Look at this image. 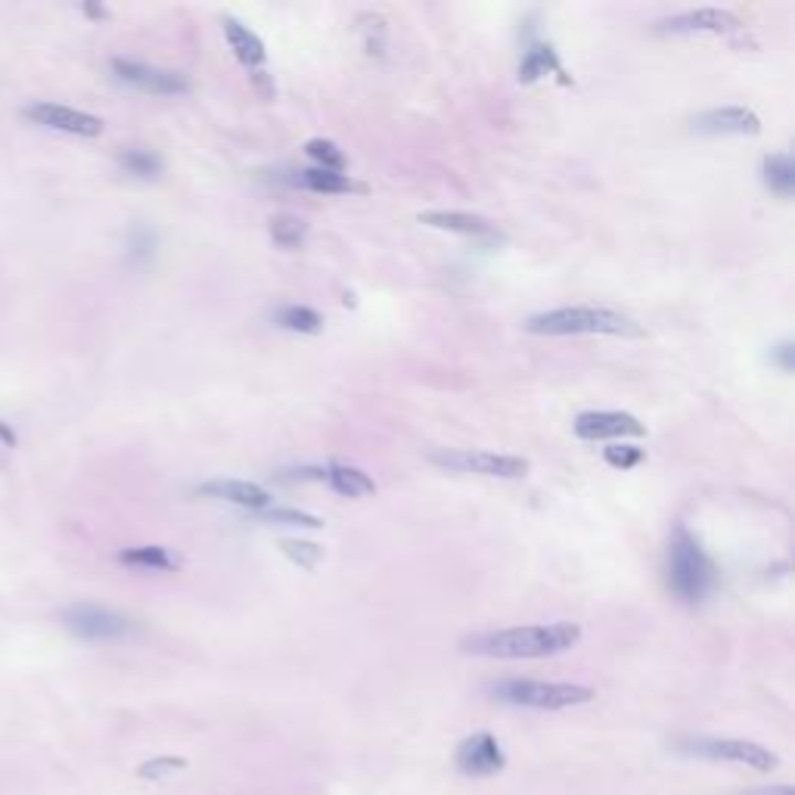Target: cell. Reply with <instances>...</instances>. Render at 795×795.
<instances>
[{
  "mask_svg": "<svg viewBox=\"0 0 795 795\" xmlns=\"http://www.w3.org/2000/svg\"><path fill=\"white\" fill-rule=\"evenodd\" d=\"M581 640L575 622H550V625H522L476 634L464 644L466 653L488 656V659H544L565 653Z\"/></svg>",
  "mask_w": 795,
  "mask_h": 795,
  "instance_id": "6da1fadb",
  "label": "cell"
},
{
  "mask_svg": "<svg viewBox=\"0 0 795 795\" xmlns=\"http://www.w3.org/2000/svg\"><path fill=\"white\" fill-rule=\"evenodd\" d=\"M526 330L538 336H644V327L634 317L622 315L615 308H594V305H575V308H553L544 315L529 317Z\"/></svg>",
  "mask_w": 795,
  "mask_h": 795,
  "instance_id": "7a4b0ae2",
  "label": "cell"
},
{
  "mask_svg": "<svg viewBox=\"0 0 795 795\" xmlns=\"http://www.w3.org/2000/svg\"><path fill=\"white\" fill-rule=\"evenodd\" d=\"M668 584L675 596L690 606L702 603L718 584V569H714L712 556L699 547V541L687 529H678L671 550H668Z\"/></svg>",
  "mask_w": 795,
  "mask_h": 795,
  "instance_id": "3957f363",
  "label": "cell"
},
{
  "mask_svg": "<svg viewBox=\"0 0 795 795\" xmlns=\"http://www.w3.org/2000/svg\"><path fill=\"white\" fill-rule=\"evenodd\" d=\"M491 696L510 706H522V709H572V706H584L594 699V690L584 683H556V680H526L510 678L497 680L491 687Z\"/></svg>",
  "mask_w": 795,
  "mask_h": 795,
  "instance_id": "277c9868",
  "label": "cell"
},
{
  "mask_svg": "<svg viewBox=\"0 0 795 795\" xmlns=\"http://www.w3.org/2000/svg\"><path fill=\"white\" fill-rule=\"evenodd\" d=\"M432 464L454 469V473H473V476H491V479H522L529 473V460L495 454V451H435Z\"/></svg>",
  "mask_w": 795,
  "mask_h": 795,
  "instance_id": "5b68a950",
  "label": "cell"
},
{
  "mask_svg": "<svg viewBox=\"0 0 795 795\" xmlns=\"http://www.w3.org/2000/svg\"><path fill=\"white\" fill-rule=\"evenodd\" d=\"M683 749L702 755V759H712V762H733V764H749L755 771H774L780 759L759 743H749V740H718V736H696V740H683Z\"/></svg>",
  "mask_w": 795,
  "mask_h": 795,
  "instance_id": "8992f818",
  "label": "cell"
},
{
  "mask_svg": "<svg viewBox=\"0 0 795 795\" xmlns=\"http://www.w3.org/2000/svg\"><path fill=\"white\" fill-rule=\"evenodd\" d=\"M63 625L72 634H78L84 640H118L125 634H131L134 625L128 615L113 613V610H103V606H72L63 613Z\"/></svg>",
  "mask_w": 795,
  "mask_h": 795,
  "instance_id": "52a82bcc",
  "label": "cell"
},
{
  "mask_svg": "<svg viewBox=\"0 0 795 795\" xmlns=\"http://www.w3.org/2000/svg\"><path fill=\"white\" fill-rule=\"evenodd\" d=\"M507 755L491 733H473L464 743L457 745V771L466 777H495L497 771H504Z\"/></svg>",
  "mask_w": 795,
  "mask_h": 795,
  "instance_id": "ba28073f",
  "label": "cell"
},
{
  "mask_svg": "<svg viewBox=\"0 0 795 795\" xmlns=\"http://www.w3.org/2000/svg\"><path fill=\"white\" fill-rule=\"evenodd\" d=\"M25 116L50 128V131L75 134V137H99L103 134V118L82 113V109H68L60 103H34L25 109Z\"/></svg>",
  "mask_w": 795,
  "mask_h": 795,
  "instance_id": "9c48e42d",
  "label": "cell"
},
{
  "mask_svg": "<svg viewBox=\"0 0 795 795\" xmlns=\"http://www.w3.org/2000/svg\"><path fill=\"white\" fill-rule=\"evenodd\" d=\"M113 72L125 84H134L149 94H183L190 91V78L171 68H156L147 63H134V60H113Z\"/></svg>",
  "mask_w": 795,
  "mask_h": 795,
  "instance_id": "30bf717a",
  "label": "cell"
},
{
  "mask_svg": "<svg viewBox=\"0 0 795 795\" xmlns=\"http://www.w3.org/2000/svg\"><path fill=\"white\" fill-rule=\"evenodd\" d=\"M646 426L637 416L622 414V411H587L575 416V435L584 442H600V438H625V435H644Z\"/></svg>",
  "mask_w": 795,
  "mask_h": 795,
  "instance_id": "8fae6325",
  "label": "cell"
},
{
  "mask_svg": "<svg viewBox=\"0 0 795 795\" xmlns=\"http://www.w3.org/2000/svg\"><path fill=\"white\" fill-rule=\"evenodd\" d=\"M693 131L699 134H759L762 121L745 106H721V109H706L693 118Z\"/></svg>",
  "mask_w": 795,
  "mask_h": 795,
  "instance_id": "7c38bea8",
  "label": "cell"
},
{
  "mask_svg": "<svg viewBox=\"0 0 795 795\" xmlns=\"http://www.w3.org/2000/svg\"><path fill=\"white\" fill-rule=\"evenodd\" d=\"M665 32H736L740 19L728 13V10H714V7H702V10H690L662 22Z\"/></svg>",
  "mask_w": 795,
  "mask_h": 795,
  "instance_id": "4fadbf2b",
  "label": "cell"
},
{
  "mask_svg": "<svg viewBox=\"0 0 795 795\" xmlns=\"http://www.w3.org/2000/svg\"><path fill=\"white\" fill-rule=\"evenodd\" d=\"M199 491L205 497H215V500H231V504L246 507V510H265L267 504H271V495H267L262 485H252V481L240 479L205 481Z\"/></svg>",
  "mask_w": 795,
  "mask_h": 795,
  "instance_id": "5bb4252c",
  "label": "cell"
},
{
  "mask_svg": "<svg viewBox=\"0 0 795 795\" xmlns=\"http://www.w3.org/2000/svg\"><path fill=\"white\" fill-rule=\"evenodd\" d=\"M420 224H430L435 231L464 233V236H497V227L488 218L469 215V212H423Z\"/></svg>",
  "mask_w": 795,
  "mask_h": 795,
  "instance_id": "9a60e30c",
  "label": "cell"
},
{
  "mask_svg": "<svg viewBox=\"0 0 795 795\" xmlns=\"http://www.w3.org/2000/svg\"><path fill=\"white\" fill-rule=\"evenodd\" d=\"M224 34H227L231 50L236 53V60H240L243 66L255 68L267 60V50L265 44H262V38L255 32H248L246 25H240L236 19H224Z\"/></svg>",
  "mask_w": 795,
  "mask_h": 795,
  "instance_id": "2e32d148",
  "label": "cell"
},
{
  "mask_svg": "<svg viewBox=\"0 0 795 795\" xmlns=\"http://www.w3.org/2000/svg\"><path fill=\"white\" fill-rule=\"evenodd\" d=\"M301 187L315 190V193H367V183L348 178L342 171H327V168H308L298 171L296 178Z\"/></svg>",
  "mask_w": 795,
  "mask_h": 795,
  "instance_id": "e0dca14e",
  "label": "cell"
},
{
  "mask_svg": "<svg viewBox=\"0 0 795 795\" xmlns=\"http://www.w3.org/2000/svg\"><path fill=\"white\" fill-rule=\"evenodd\" d=\"M324 479L330 481L332 491H339L342 497H364L377 491V481L358 466H330V469H324Z\"/></svg>",
  "mask_w": 795,
  "mask_h": 795,
  "instance_id": "ac0fdd59",
  "label": "cell"
},
{
  "mask_svg": "<svg viewBox=\"0 0 795 795\" xmlns=\"http://www.w3.org/2000/svg\"><path fill=\"white\" fill-rule=\"evenodd\" d=\"M118 563L134 565V569H149V572H168L174 569L178 560L168 553L166 547H131L118 553Z\"/></svg>",
  "mask_w": 795,
  "mask_h": 795,
  "instance_id": "d6986e66",
  "label": "cell"
},
{
  "mask_svg": "<svg viewBox=\"0 0 795 795\" xmlns=\"http://www.w3.org/2000/svg\"><path fill=\"white\" fill-rule=\"evenodd\" d=\"M547 72L563 75V66H560V60H556V50L550 47V44H534V47L526 53L522 66H519V82H538Z\"/></svg>",
  "mask_w": 795,
  "mask_h": 795,
  "instance_id": "ffe728a7",
  "label": "cell"
},
{
  "mask_svg": "<svg viewBox=\"0 0 795 795\" xmlns=\"http://www.w3.org/2000/svg\"><path fill=\"white\" fill-rule=\"evenodd\" d=\"M764 183L780 193V197H793L795 190V166L786 152H774L764 159Z\"/></svg>",
  "mask_w": 795,
  "mask_h": 795,
  "instance_id": "44dd1931",
  "label": "cell"
},
{
  "mask_svg": "<svg viewBox=\"0 0 795 795\" xmlns=\"http://www.w3.org/2000/svg\"><path fill=\"white\" fill-rule=\"evenodd\" d=\"M118 162H121V168H125L128 174L140 178V181H152V178L162 174V159H159L152 149H125V152L118 156Z\"/></svg>",
  "mask_w": 795,
  "mask_h": 795,
  "instance_id": "7402d4cb",
  "label": "cell"
},
{
  "mask_svg": "<svg viewBox=\"0 0 795 795\" xmlns=\"http://www.w3.org/2000/svg\"><path fill=\"white\" fill-rule=\"evenodd\" d=\"M277 324L296 332H320L324 317L317 315L315 308H308V305H286L280 315H277Z\"/></svg>",
  "mask_w": 795,
  "mask_h": 795,
  "instance_id": "603a6c76",
  "label": "cell"
},
{
  "mask_svg": "<svg viewBox=\"0 0 795 795\" xmlns=\"http://www.w3.org/2000/svg\"><path fill=\"white\" fill-rule=\"evenodd\" d=\"M305 221L296 215H277L271 221V236H274V243L283 248H298L301 246V240H305Z\"/></svg>",
  "mask_w": 795,
  "mask_h": 795,
  "instance_id": "cb8c5ba5",
  "label": "cell"
},
{
  "mask_svg": "<svg viewBox=\"0 0 795 795\" xmlns=\"http://www.w3.org/2000/svg\"><path fill=\"white\" fill-rule=\"evenodd\" d=\"M305 152L315 159L317 168H327V171H342V168H346V156H342V149L336 147L332 140H320V137L308 140Z\"/></svg>",
  "mask_w": 795,
  "mask_h": 795,
  "instance_id": "d4e9b609",
  "label": "cell"
},
{
  "mask_svg": "<svg viewBox=\"0 0 795 795\" xmlns=\"http://www.w3.org/2000/svg\"><path fill=\"white\" fill-rule=\"evenodd\" d=\"M187 767V759H178V755H162V759H149L147 764H140V777L144 780H166L171 771H183Z\"/></svg>",
  "mask_w": 795,
  "mask_h": 795,
  "instance_id": "484cf974",
  "label": "cell"
},
{
  "mask_svg": "<svg viewBox=\"0 0 795 795\" xmlns=\"http://www.w3.org/2000/svg\"><path fill=\"white\" fill-rule=\"evenodd\" d=\"M640 460H644V447H634V445L606 447V464L615 466V469H634Z\"/></svg>",
  "mask_w": 795,
  "mask_h": 795,
  "instance_id": "4316f807",
  "label": "cell"
},
{
  "mask_svg": "<svg viewBox=\"0 0 795 795\" xmlns=\"http://www.w3.org/2000/svg\"><path fill=\"white\" fill-rule=\"evenodd\" d=\"M267 522H280V526H305V529H320L324 522L311 513H298V510H267L262 513Z\"/></svg>",
  "mask_w": 795,
  "mask_h": 795,
  "instance_id": "83f0119b",
  "label": "cell"
},
{
  "mask_svg": "<svg viewBox=\"0 0 795 795\" xmlns=\"http://www.w3.org/2000/svg\"><path fill=\"white\" fill-rule=\"evenodd\" d=\"M283 550H286V556H293L305 569H315L317 560H320V547L308 544V541H283Z\"/></svg>",
  "mask_w": 795,
  "mask_h": 795,
  "instance_id": "f1b7e54d",
  "label": "cell"
},
{
  "mask_svg": "<svg viewBox=\"0 0 795 795\" xmlns=\"http://www.w3.org/2000/svg\"><path fill=\"white\" fill-rule=\"evenodd\" d=\"M771 361H774L783 373H789V370H793V342H780V346L771 351Z\"/></svg>",
  "mask_w": 795,
  "mask_h": 795,
  "instance_id": "f546056e",
  "label": "cell"
},
{
  "mask_svg": "<svg viewBox=\"0 0 795 795\" xmlns=\"http://www.w3.org/2000/svg\"><path fill=\"white\" fill-rule=\"evenodd\" d=\"M0 442H3V445H7V447L17 445V432L7 430V426H3V420H0Z\"/></svg>",
  "mask_w": 795,
  "mask_h": 795,
  "instance_id": "4dcf8cb0",
  "label": "cell"
},
{
  "mask_svg": "<svg viewBox=\"0 0 795 795\" xmlns=\"http://www.w3.org/2000/svg\"><path fill=\"white\" fill-rule=\"evenodd\" d=\"M82 10H84V13H87V17H94V19H106V10H103V7H97V3H84Z\"/></svg>",
  "mask_w": 795,
  "mask_h": 795,
  "instance_id": "1f68e13d",
  "label": "cell"
},
{
  "mask_svg": "<svg viewBox=\"0 0 795 795\" xmlns=\"http://www.w3.org/2000/svg\"><path fill=\"white\" fill-rule=\"evenodd\" d=\"M749 795H793V789L789 786H777V789H755V793Z\"/></svg>",
  "mask_w": 795,
  "mask_h": 795,
  "instance_id": "d6a6232c",
  "label": "cell"
}]
</instances>
